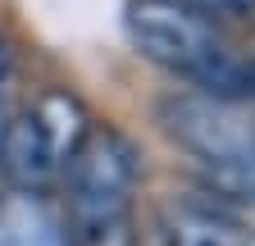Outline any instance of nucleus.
I'll list each match as a JSON object with an SVG mask.
<instances>
[{"mask_svg":"<svg viewBox=\"0 0 255 246\" xmlns=\"http://www.w3.org/2000/svg\"><path fill=\"white\" fill-rule=\"evenodd\" d=\"M146 246H255V224L210 205H169L155 214Z\"/></svg>","mask_w":255,"mask_h":246,"instance_id":"obj_4","label":"nucleus"},{"mask_svg":"<svg viewBox=\"0 0 255 246\" xmlns=\"http://www.w3.org/2000/svg\"><path fill=\"white\" fill-rule=\"evenodd\" d=\"M96 128L87 105L69 91H41L32 105H23L14 119H5L0 137V173L14 192H46L64 178L69 160Z\"/></svg>","mask_w":255,"mask_h":246,"instance_id":"obj_3","label":"nucleus"},{"mask_svg":"<svg viewBox=\"0 0 255 246\" xmlns=\"http://www.w3.org/2000/svg\"><path fill=\"white\" fill-rule=\"evenodd\" d=\"M123 27L128 41L150 64L187 78L191 87H201V96L228 105L255 101V59L237 55L223 41L214 18L182 9L173 0H132L123 14Z\"/></svg>","mask_w":255,"mask_h":246,"instance_id":"obj_1","label":"nucleus"},{"mask_svg":"<svg viewBox=\"0 0 255 246\" xmlns=\"http://www.w3.org/2000/svg\"><path fill=\"white\" fill-rule=\"evenodd\" d=\"M0 246H69V237L46 196L9 192L0 201Z\"/></svg>","mask_w":255,"mask_h":246,"instance_id":"obj_5","label":"nucleus"},{"mask_svg":"<svg viewBox=\"0 0 255 246\" xmlns=\"http://www.w3.org/2000/svg\"><path fill=\"white\" fill-rule=\"evenodd\" d=\"M201 182L223 196V201H237V205H255V146L237 150V155H223L201 164Z\"/></svg>","mask_w":255,"mask_h":246,"instance_id":"obj_6","label":"nucleus"},{"mask_svg":"<svg viewBox=\"0 0 255 246\" xmlns=\"http://www.w3.org/2000/svg\"><path fill=\"white\" fill-rule=\"evenodd\" d=\"M9 69H14V59H9V46H5V41H0V82H5V78H9Z\"/></svg>","mask_w":255,"mask_h":246,"instance_id":"obj_8","label":"nucleus"},{"mask_svg":"<svg viewBox=\"0 0 255 246\" xmlns=\"http://www.w3.org/2000/svg\"><path fill=\"white\" fill-rule=\"evenodd\" d=\"M64 192H69V224H64L69 246H137V150L123 132L96 123L64 169Z\"/></svg>","mask_w":255,"mask_h":246,"instance_id":"obj_2","label":"nucleus"},{"mask_svg":"<svg viewBox=\"0 0 255 246\" xmlns=\"http://www.w3.org/2000/svg\"><path fill=\"white\" fill-rule=\"evenodd\" d=\"M0 137H5V114H0Z\"/></svg>","mask_w":255,"mask_h":246,"instance_id":"obj_9","label":"nucleus"},{"mask_svg":"<svg viewBox=\"0 0 255 246\" xmlns=\"http://www.w3.org/2000/svg\"><path fill=\"white\" fill-rule=\"evenodd\" d=\"M173 5L214 18V14H246V9H255V0H173Z\"/></svg>","mask_w":255,"mask_h":246,"instance_id":"obj_7","label":"nucleus"}]
</instances>
